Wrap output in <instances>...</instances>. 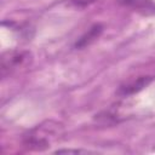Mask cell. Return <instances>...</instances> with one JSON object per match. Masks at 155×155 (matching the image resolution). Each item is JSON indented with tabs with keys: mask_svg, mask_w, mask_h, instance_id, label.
Wrapping results in <instances>:
<instances>
[{
	"mask_svg": "<svg viewBox=\"0 0 155 155\" xmlns=\"http://www.w3.org/2000/svg\"><path fill=\"white\" fill-rule=\"evenodd\" d=\"M153 80H154L153 75H140L133 79H130L119 86L117 94L121 97H128V96L136 94L143 88H145Z\"/></svg>",
	"mask_w": 155,
	"mask_h": 155,
	"instance_id": "cell-3",
	"label": "cell"
},
{
	"mask_svg": "<svg viewBox=\"0 0 155 155\" xmlns=\"http://www.w3.org/2000/svg\"><path fill=\"white\" fill-rule=\"evenodd\" d=\"M94 1H97V0H70V2L73 5H75L76 7H86L91 4H93Z\"/></svg>",
	"mask_w": 155,
	"mask_h": 155,
	"instance_id": "cell-6",
	"label": "cell"
},
{
	"mask_svg": "<svg viewBox=\"0 0 155 155\" xmlns=\"http://www.w3.org/2000/svg\"><path fill=\"white\" fill-rule=\"evenodd\" d=\"M119 5L131 11L140 13L143 16L155 15V1L154 0H116Z\"/></svg>",
	"mask_w": 155,
	"mask_h": 155,
	"instance_id": "cell-4",
	"label": "cell"
},
{
	"mask_svg": "<svg viewBox=\"0 0 155 155\" xmlns=\"http://www.w3.org/2000/svg\"><path fill=\"white\" fill-rule=\"evenodd\" d=\"M103 31V27L101 25V24H94V25H92L78 41H76V44H75V47H78V48H82V47H86V46H88L90 44H92L96 39H98L99 38V35H101V33Z\"/></svg>",
	"mask_w": 155,
	"mask_h": 155,
	"instance_id": "cell-5",
	"label": "cell"
},
{
	"mask_svg": "<svg viewBox=\"0 0 155 155\" xmlns=\"http://www.w3.org/2000/svg\"><path fill=\"white\" fill-rule=\"evenodd\" d=\"M63 133V126L59 122L48 120L45 121L34 128H31L27 134L23 137V147L34 150V151H42L50 148L51 142L56 140Z\"/></svg>",
	"mask_w": 155,
	"mask_h": 155,
	"instance_id": "cell-1",
	"label": "cell"
},
{
	"mask_svg": "<svg viewBox=\"0 0 155 155\" xmlns=\"http://www.w3.org/2000/svg\"><path fill=\"white\" fill-rule=\"evenodd\" d=\"M57 154L61 153H86V150H81V149H58L56 150Z\"/></svg>",
	"mask_w": 155,
	"mask_h": 155,
	"instance_id": "cell-7",
	"label": "cell"
},
{
	"mask_svg": "<svg viewBox=\"0 0 155 155\" xmlns=\"http://www.w3.org/2000/svg\"><path fill=\"white\" fill-rule=\"evenodd\" d=\"M33 54L27 50L12 48L2 52L0 57V74L2 79L21 73L30 67Z\"/></svg>",
	"mask_w": 155,
	"mask_h": 155,
	"instance_id": "cell-2",
	"label": "cell"
}]
</instances>
